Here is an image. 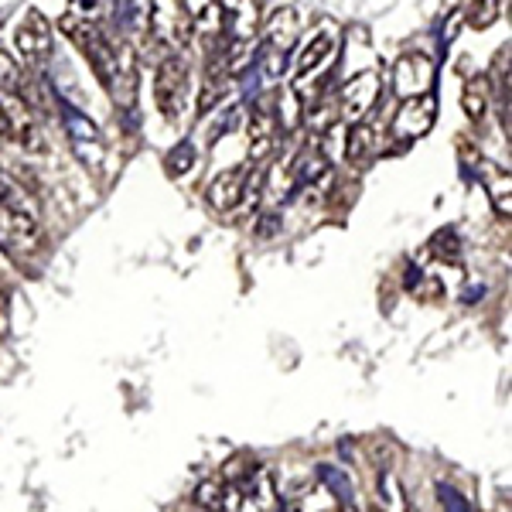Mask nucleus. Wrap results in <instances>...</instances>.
<instances>
[{
	"label": "nucleus",
	"instance_id": "nucleus-1",
	"mask_svg": "<svg viewBox=\"0 0 512 512\" xmlns=\"http://www.w3.org/2000/svg\"><path fill=\"white\" fill-rule=\"evenodd\" d=\"M41 246L38 205L21 188H4L0 195V250L11 256H31Z\"/></svg>",
	"mask_w": 512,
	"mask_h": 512
},
{
	"label": "nucleus",
	"instance_id": "nucleus-2",
	"mask_svg": "<svg viewBox=\"0 0 512 512\" xmlns=\"http://www.w3.org/2000/svg\"><path fill=\"white\" fill-rule=\"evenodd\" d=\"M154 99H158V110L164 120L175 123L185 110L188 99V59L185 52L164 55L158 65V76H154Z\"/></svg>",
	"mask_w": 512,
	"mask_h": 512
},
{
	"label": "nucleus",
	"instance_id": "nucleus-3",
	"mask_svg": "<svg viewBox=\"0 0 512 512\" xmlns=\"http://www.w3.org/2000/svg\"><path fill=\"white\" fill-rule=\"evenodd\" d=\"M222 512H277V489L267 468H256L239 482H226Z\"/></svg>",
	"mask_w": 512,
	"mask_h": 512
},
{
	"label": "nucleus",
	"instance_id": "nucleus-4",
	"mask_svg": "<svg viewBox=\"0 0 512 512\" xmlns=\"http://www.w3.org/2000/svg\"><path fill=\"white\" fill-rule=\"evenodd\" d=\"M246 198H256L253 164H236V168L219 171V175L209 181V188H205V202H209V209L219 212V216L236 212Z\"/></svg>",
	"mask_w": 512,
	"mask_h": 512
},
{
	"label": "nucleus",
	"instance_id": "nucleus-5",
	"mask_svg": "<svg viewBox=\"0 0 512 512\" xmlns=\"http://www.w3.org/2000/svg\"><path fill=\"white\" fill-rule=\"evenodd\" d=\"M62 123H65V134H69V147L76 151L82 168H89V171L103 168L106 164V140H103V134H99L96 123L89 120L86 113L72 110V106H65Z\"/></svg>",
	"mask_w": 512,
	"mask_h": 512
},
{
	"label": "nucleus",
	"instance_id": "nucleus-6",
	"mask_svg": "<svg viewBox=\"0 0 512 512\" xmlns=\"http://www.w3.org/2000/svg\"><path fill=\"white\" fill-rule=\"evenodd\" d=\"M151 35L161 45L175 48V52H185L192 45L195 28L181 0H151Z\"/></svg>",
	"mask_w": 512,
	"mask_h": 512
},
{
	"label": "nucleus",
	"instance_id": "nucleus-7",
	"mask_svg": "<svg viewBox=\"0 0 512 512\" xmlns=\"http://www.w3.org/2000/svg\"><path fill=\"white\" fill-rule=\"evenodd\" d=\"M137 82H140L137 52L127 41H113V72H110V79H106V89H110L113 103H117L123 113H130L137 106Z\"/></svg>",
	"mask_w": 512,
	"mask_h": 512
},
{
	"label": "nucleus",
	"instance_id": "nucleus-8",
	"mask_svg": "<svg viewBox=\"0 0 512 512\" xmlns=\"http://www.w3.org/2000/svg\"><path fill=\"white\" fill-rule=\"evenodd\" d=\"M0 106H4V123H7V140H14L24 151H41L45 140L35 123V110L28 106V99L21 93H0Z\"/></svg>",
	"mask_w": 512,
	"mask_h": 512
},
{
	"label": "nucleus",
	"instance_id": "nucleus-9",
	"mask_svg": "<svg viewBox=\"0 0 512 512\" xmlns=\"http://www.w3.org/2000/svg\"><path fill=\"white\" fill-rule=\"evenodd\" d=\"M379 72H359L352 76L349 82L342 86V99H338V117L349 120V123H359L373 113V106L379 103Z\"/></svg>",
	"mask_w": 512,
	"mask_h": 512
},
{
	"label": "nucleus",
	"instance_id": "nucleus-10",
	"mask_svg": "<svg viewBox=\"0 0 512 512\" xmlns=\"http://www.w3.org/2000/svg\"><path fill=\"white\" fill-rule=\"evenodd\" d=\"M431 82H434V62H431V55H424V52H403L400 59L393 62V93L400 96V99L431 93Z\"/></svg>",
	"mask_w": 512,
	"mask_h": 512
},
{
	"label": "nucleus",
	"instance_id": "nucleus-11",
	"mask_svg": "<svg viewBox=\"0 0 512 512\" xmlns=\"http://www.w3.org/2000/svg\"><path fill=\"white\" fill-rule=\"evenodd\" d=\"M14 45H18V52L28 62H45L48 55H52V48H55L52 21L31 7V11L24 14V21L18 24V31H14Z\"/></svg>",
	"mask_w": 512,
	"mask_h": 512
},
{
	"label": "nucleus",
	"instance_id": "nucleus-12",
	"mask_svg": "<svg viewBox=\"0 0 512 512\" xmlns=\"http://www.w3.org/2000/svg\"><path fill=\"white\" fill-rule=\"evenodd\" d=\"M434 120H437V99L431 93L410 96V99H403V106L393 117V137L403 140V144L417 140L434 127Z\"/></svg>",
	"mask_w": 512,
	"mask_h": 512
},
{
	"label": "nucleus",
	"instance_id": "nucleus-13",
	"mask_svg": "<svg viewBox=\"0 0 512 512\" xmlns=\"http://www.w3.org/2000/svg\"><path fill=\"white\" fill-rule=\"evenodd\" d=\"M277 134H280V120L277 113L270 110L267 103L253 106L250 113V127H246V154H250V164H260L274 154L277 147Z\"/></svg>",
	"mask_w": 512,
	"mask_h": 512
},
{
	"label": "nucleus",
	"instance_id": "nucleus-14",
	"mask_svg": "<svg viewBox=\"0 0 512 512\" xmlns=\"http://www.w3.org/2000/svg\"><path fill=\"white\" fill-rule=\"evenodd\" d=\"M335 52H338V28L335 24H321V31H315L308 38V45L301 48V55H297V79L318 72Z\"/></svg>",
	"mask_w": 512,
	"mask_h": 512
},
{
	"label": "nucleus",
	"instance_id": "nucleus-15",
	"mask_svg": "<svg viewBox=\"0 0 512 512\" xmlns=\"http://www.w3.org/2000/svg\"><path fill=\"white\" fill-rule=\"evenodd\" d=\"M263 35L274 52H291V45L301 38V14L294 11V4H280L263 24Z\"/></svg>",
	"mask_w": 512,
	"mask_h": 512
},
{
	"label": "nucleus",
	"instance_id": "nucleus-16",
	"mask_svg": "<svg viewBox=\"0 0 512 512\" xmlns=\"http://www.w3.org/2000/svg\"><path fill=\"white\" fill-rule=\"evenodd\" d=\"M379 154V130L373 127L369 120H359L352 123L349 130V147H345V158L355 168H362V164H369Z\"/></svg>",
	"mask_w": 512,
	"mask_h": 512
},
{
	"label": "nucleus",
	"instance_id": "nucleus-17",
	"mask_svg": "<svg viewBox=\"0 0 512 512\" xmlns=\"http://www.w3.org/2000/svg\"><path fill=\"white\" fill-rule=\"evenodd\" d=\"M461 110L472 123H482L489 117V82L485 79H468L465 93H461Z\"/></svg>",
	"mask_w": 512,
	"mask_h": 512
},
{
	"label": "nucleus",
	"instance_id": "nucleus-18",
	"mask_svg": "<svg viewBox=\"0 0 512 512\" xmlns=\"http://www.w3.org/2000/svg\"><path fill=\"white\" fill-rule=\"evenodd\" d=\"M482 181L489 185V195H492L495 209H499V216L509 219V212H512V202H509V171L506 168L499 171L492 161H485L482 164Z\"/></svg>",
	"mask_w": 512,
	"mask_h": 512
},
{
	"label": "nucleus",
	"instance_id": "nucleus-19",
	"mask_svg": "<svg viewBox=\"0 0 512 512\" xmlns=\"http://www.w3.org/2000/svg\"><path fill=\"white\" fill-rule=\"evenodd\" d=\"M294 512H338V502L321 482H308L294 495Z\"/></svg>",
	"mask_w": 512,
	"mask_h": 512
},
{
	"label": "nucleus",
	"instance_id": "nucleus-20",
	"mask_svg": "<svg viewBox=\"0 0 512 512\" xmlns=\"http://www.w3.org/2000/svg\"><path fill=\"white\" fill-rule=\"evenodd\" d=\"M502 0H472L468 4V28H475V31H485V28H492L495 21L502 18Z\"/></svg>",
	"mask_w": 512,
	"mask_h": 512
},
{
	"label": "nucleus",
	"instance_id": "nucleus-21",
	"mask_svg": "<svg viewBox=\"0 0 512 512\" xmlns=\"http://www.w3.org/2000/svg\"><path fill=\"white\" fill-rule=\"evenodd\" d=\"M21 86H24L21 62L0 45V93H21Z\"/></svg>",
	"mask_w": 512,
	"mask_h": 512
},
{
	"label": "nucleus",
	"instance_id": "nucleus-22",
	"mask_svg": "<svg viewBox=\"0 0 512 512\" xmlns=\"http://www.w3.org/2000/svg\"><path fill=\"white\" fill-rule=\"evenodd\" d=\"M222 499H226V482L222 478H209L195 489V506L205 512H222Z\"/></svg>",
	"mask_w": 512,
	"mask_h": 512
},
{
	"label": "nucleus",
	"instance_id": "nucleus-23",
	"mask_svg": "<svg viewBox=\"0 0 512 512\" xmlns=\"http://www.w3.org/2000/svg\"><path fill=\"white\" fill-rule=\"evenodd\" d=\"M99 11H103V0H72V7H69V14L79 21H96Z\"/></svg>",
	"mask_w": 512,
	"mask_h": 512
},
{
	"label": "nucleus",
	"instance_id": "nucleus-24",
	"mask_svg": "<svg viewBox=\"0 0 512 512\" xmlns=\"http://www.w3.org/2000/svg\"><path fill=\"white\" fill-rule=\"evenodd\" d=\"M192 147H178V154H168V171L171 175H185L188 168H192Z\"/></svg>",
	"mask_w": 512,
	"mask_h": 512
},
{
	"label": "nucleus",
	"instance_id": "nucleus-25",
	"mask_svg": "<svg viewBox=\"0 0 512 512\" xmlns=\"http://www.w3.org/2000/svg\"><path fill=\"white\" fill-rule=\"evenodd\" d=\"M212 4H216V0H181V7H185V14H188V18H198V14H205V11H209V7Z\"/></svg>",
	"mask_w": 512,
	"mask_h": 512
},
{
	"label": "nucleus",
	"instance_id": "nucleus-26",
	"mask_svg": "<svg viewBox=\"0 0 512 512\" xmlns=\"http://www.w3.org/2000/svg\"><path fill=\"white\" fill-rule=\"evenodd\" d=\"M7 294H11V291H7V284H4V280H0V308H4V304H7Z\"/></svg>",
	"mask_w": 512,
	"mask_h": 512
},
{
	"label": "nucleus",
	"instance_id": "nucleus-27",
	"mask_svg": "<svg viewBox=\"0 0 512 512\" xmlns=\"http://www.w3.org/2000/svg\"><path fill=\"white\" fill-rule=\"evenodd\" d=\"M7 137V123H4V106H0V140Z\"/></svg>",
	"mask_w": 512,
	"mask_h": 512
},
{
	"label": "nucleus",
	"instance_id": "nucleus-28",
	"mask_svg": "<svg viewBox=\"0 0 512 512\" xmlns=\"http://www.w3.org/2000/svg\"><path fill=\"white\" fill-rule=\"evenodd\" d=\"M338 512H359V509H355V506H345V509H338Z\"/></svg>",
	"mask_w": 512,
	"mask_h": 512
}]
</instances>
